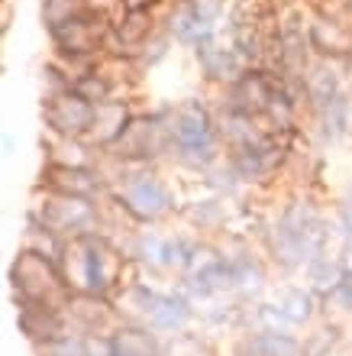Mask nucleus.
Wrapping results in <instances>:
<instances>
[{
	"instance_id": "nucleus-1",
	"label": "nucleus",
	"mask_w": 352,
	"mask_h": 356,
	"mask_svg": "<svg viewBox=\"0 0 352 356\" xmlns=\"http://www.w3.org/2000/svg\"><path fill=\"white\" fill-rule=\"evenodd\" d=\"M168 136H171V159L197 172H210L213 165H220L226 149L217 127V111L201 97H187L171 107Z\"/></svg>"
},
{
	"instance_id": "nucleus-2",
	"label": "nucleus",
	"mask_w": 352,
	"mask_h": 356,
	"mask_svg": "<svg viewBox=\"0 0 352 356\" xmlns=\"http://www.w3.org/2000/svg\"><path fill=\"white\" fill-rule=\"evenodd\" d=\"M117 162V175L110 181V195L120 211L136 220V224H158L175 211V195L162 175L152 165H140V162Z\"/></svg>"
},
{
	"instance_id": "nucleus-3",
	"label": "nucleus",
	"mask_w": 352,
	"mask_h": 356,
	"mask_svg": "<svg viewBox=\"0 0 352 356\" xmlns=\"http://www.w3.org/2000/svg\"><path fill=\"white\" fill-rule=\"evenodd\" d=\"M29 217H36L39 224L49 227L62 240H81V236L101 234V207L91 197H72V195L46 191V195L36 197Z\"/></svg>"
},
{
	"instance_id": "nucleus-4",
	"label": "nucleus",
	"mask_w": 352,
	"mask_h": 356,
	"mask_svg": "<svg viewBox=\"0 0 352 356\" xmlns=\"http://www.w3.org/2000/svg\"><path fill=\"white\" fill-rule=\"evenodd\" d=\"M171 107H156V111L136 113V120L130 123V130L123 133V140L107 152L110 159L120 162H140V165H152L162 156H171V136H168V120H171Z\"/></svg>"
},
{
	"instance_id": "nucleus-5",
	"label": "nucleus",
	"mask_w": 352,
	"mask_h": 356,
	"mask_svg": "<svg viewBox=\"0 0 352 356\" xmlns=\"http://www.w3.org/2000/svg\"><path fill=\"white\" fill-rule=\"evenodd\" d=\"M10 279L19 289V298L23 305H42V308H58V301L65 298V291L72 289L58 269L56 259L36 253V250H23L17 256V263L10 269Z\"/></svg>"
},
{
	"instance_id": "nucleus-6",
	"label": "nucleus",
	"mask_w": 352,
	"mask_h": 356,
	"mask_svg": "<svg viewBox=\"0 0 352 356\" xmlns=\"http://www.w3.org/2000/svg\"><path fill=\"white\" fill-rule=\"evenodd\" d=\"M94 117H97V107L87 104L84 97H78L74 91L56 94V97H42V123H46V133L87 140L94 130Z\"/></svg>"
},
{
	"instance_id": "nucleus-7",
	"label": "nucleus",
	"mask_w": 352,
	"mask_h": 356,
	"mask_svg": "<svg viewBox=\"0 0 352 356\" xmlns=\"http://www.w3.org/2000/svg\"><path fill=\"white\" fill-rule=\"evenodd\" d=\"M310 46H314L317 58H330L346 68L352 62V26L333 13L314 10L310 13Z\"/></svg>"
},
{
	"instance_id": "nucleus-8",
	"label": "nucleus",
	"mask_w": 352,
	"mask_h": 356,
	"mask_svg": "<svg viewBox=\"0 0 352 356\" xmlns=\"http://www.w3.org/2000/svg\"><path fill=\"white\" fill-rule=\"evenodd\" d=\"M39 188L42 191H56V195H72V197H97L103 191H110V178L101 169H62V165H42L39 175Z\"/></svg>"
},
{
	"instance_id": "nucleus-9",
	"label": "nucleus",
	"mask_w": 352,
	"mask_h": 356,
	"mask_svg": "<svg viewBox=\"0 0 352 356\" xmlns=\"http://www.w3.org/2000/svg\"><path fill=\"white\" fill-rule=\"evenodd\" d=\"M197 62V72H201V78H204V85L217 88V91H223V88H230L236 78L246 72V62L240 58V52L226 42V39H220V42H213L210 49H204V52H197L194 56Z\"/></svg>"
},
{
	"instance_id": "nucleus-10",
	"label": "nucleus",
	"mask_w": 352,
	"mask_h": 356,
	"mask_svg": "<svg viewBox=\"0 0 352 356\" xmlns=\"http://www.w3.org/2000/svg\"><path fill=\"white\" fill-rule=\"evenodd\" d=\"M136 113L140 111L133 107L130 97H117V101H110V104H101V107H97V117H94V130L87 140L107 156V152H113V146L123 140V133L130 130V123L136 120Z\"/></svg>"
},
{
	"instance_id": "nucleus-11",
	"label": "nucleus",
	"mask_w": 352,
	"mask_h": 356,
	"mask_svg": "<svg viewBox=\"0 0 352 356\" xmlns=\"http://www.w3.org/2000/svg\"><path fill=\"white\" fill-rule=\"evenodd\" d=\"M301 81H304L307 111H317L320 104L333 101L336 94L349 88V75H346V68L340 65V62H330V58H314Z\"/></svg>"
},
{
	"instance_id": "nucleus-12",
	"label": "nucleus",
	"mask_w": 352,
	"mask_h": 356,
	"mask_svg": "<svg viewBox=\"0 0 352 356\" xmlns=\"http://www.w3.org/2000/svg\"><path fill=\"white\" fill-rule=\"evenodd\" d=\"M42 152H46V165H62V169H101L97 162L103 156L91 140L56 136V133L42 136Z\"/></svg>"
},
{
	"instance_id": "nucleus-13",
	"label": "nucleus",
	"mask_w": 352,
	"mask_h": 356,
	"mask_svg": "<svg viewBox=\"0 0 352 356\" xmlns=\"http://www.w3.org/2000/svg\"><path fill=\"white\" fill-rule=\"evenodd\" d=\"M314 113V123H317V133L326 146H340V143L349 140L352 133V91H340L333 101L320 104Z\"/></svg>"
},
{
	"instance_id": "nucleus-14",
	"label": "nucleus",
	"mask_w": 352,
	"mask_h": 356,
	"mask_svg": "<svg viewBox=\"0 0 352 356\" xmlns=\"http://www.w3.org/2000/svg\"><path fill=\"white\" fill-rule=\"evenodd\" d=\"M142 295H146V311L152 314V321H156L158 327L178 330L187 324V318H191L187 301L175 298V295H149V291H142Z\"/></svg>"
},
{
	"instance_id": "nucleus-15",
	"label": "nucleus",
	"mask_w": 352,
	"mask_h": 356,
	"mask_svg": "<svg viewBox=\"0 0 352 356\" xmlns=\"http://www.w3.org/2000/svg\"><path fill=\"white\" fill-rule=\"evenodd\" d=\"M113 356H158V340L142 327H123L110 337Z\"/></svg>"
},
{
	"instance_id": "nucleus-16",
	"label": "nucleus",
	"mask_w": 352,
	"mask_h": 356,
	"mask_svg": "<svg viewBox=\"0 0 352 356\" xmlns=\"http://www.w3.org/2000/svg\"><path fill=\"white\" fill-rule=\"evenodd\" d=\"M242 353L249 356H307L301 350V343L285 334H259V337H249L242 343Z\"/></svg>"
},
{
	"instance_id": "nucleus-17",
	"label": "nucleus",
	"mask_w": 352,
	"mask_h": 356,
	"mask_svg": "<svg viewBox=\"0 0 352 356\" xmlns=\"http://www.w3.org/2000/svg\"><path fill=\"white\" fill-rule=\"evenodd\" d=\"M307 275H310V282H314L317 289L324 291H333L340 282H343L346 269L343 263L336 259V256H326V253H317L310 263H307Z\"/></svg>"
},
{
	"instance_id": "nucleus-18",
	"label": "nucleus",
	"mask_w": 352,
	"mask_h": 356,
	"mask_svg": "<svg viewBox=\"0 0 352 356\" xmlns=\"http://www.w3.org/2000/svg\"><path fill=\"white\" fill-rule=\"evenodd\" d=\"M171 49H175V39L168 36L165 29H158L156 36H152L146 46H142L140 58H136V68H140V72H152V68L162 65V62L171 56Z\"/></svg>"
},
{
	"instance_id": "nucleus-19",
	"label": "nucleus",
	"mask_w": 352,
	"mask_h": 356,
	"mask_svg": "<svg viewBox=\"0 0 352 356\" xmlns=\"http://www.w3.org/2000/svg\"><path fill=\"white\" fill-rule=\"evenodd\" d=\"M39 85H42V97H56V94L74 91V78L49 56V62L39 68Z\"/></svg>"
},
{
	"instance_id": "nucleus-20",
	"label": "nucleus",
	"mask_w": 352,
	"mask_h": 356,
	"mask_svg": "<svg viewBox=\"0 0 352 356\" xmlns=\"http://www.w3.org/2000/svg\"><path fill=\"white\" fill-rule=\"evenodd\" d=\"M310 311H314V301H310V295H307L304 289L285 291V298H281V305H278V314L285 321H291V324H304V321L310 318Z\"/></svg>"
},
{
	"instance_id": "nucleus-21",
	"label": "nucleus",
	"mask_w": 352,
	"mask_h": 356,
	"mask_svg": "<svg viewBox=\"0 0 352 356\" xmlns=\"http://www.w3.org/2000/svg\"><path fill=\"white\" fill-rule=\"evenodd\" d=\"M39 356H87V343L84 340H72V337H56L42 343Z\"/></svg>"
},
{
	"instance_id": "nucleus-22",
	"label": "nucleus",
	"mask_w": 352,
	"mask_h": 356,
	"mask_svg": "<svg viewBox=\"0 0 352 356\" xmlns=\"http://www.w3.org/2000/svg\"><path fill=\"white\" fill-rule=\"evenodd\" d=\"M340 224H343L346 236L352 240V181L346 185V195H343V204H340Z\"/></svg>"
},
{
	"instance_id": "nucleus-23",
	"label": "nucleus",
	"mask_w": 352,
	"mask_h": 356,
	"mask_svg": "<svg viewBox=\"0 0 352 356\" xmlns=\"http://www.w3.org/2000/svg\"><path fill=\"white\" fill-rule=\"evenodd\" d=\"M333 298L343 305V308H352V269L343 275V282L333 289Z\"/></svg>"
},
{
	"instance_id": "nucleus-24",
	"label": "nucleus",
	"mask_w": 352,
	"mask_h": 356,
	"mask_svg": "<svg viewBox=\"0 0 352 356\" xmlns=\"http://www.w3.org/2000/svg\"><path fill=\"white\" fill-rule=\"evenodd\" d=\"M123 7H136V10H156V13H165L171 7V0H126Z\"/></svg>"
},
{
	"instance_id": "nucleus-25",
	"label": "nucleus",
	"mask_w": 352,
	"mask_h": 356,
	"mask_svg": "<svg viewBox=\"0 0 352 356\" xmlns=\"http://www.w3.org/2000/svg\"><path fill=\"white\" fill-rule=\"evenodd\" d=\"M113 3H117V7H123V3H126V0H113Z\"/></svg>"
},
{
	"instance_id": "nucleus-26",
	"label": "nucleus",
	"mask_w": 352,
	"mask_h": 356,
	"mask_svg": "<svg viewBox=\"0 0 352 356\" xmlns=\"http://www.w3.org/2000/svg\"><path fill=\"white\" fill-rule=\"evenodd\" d=\"M233 3H240V0H233Z\"/></svg>"
}]
</instances>
